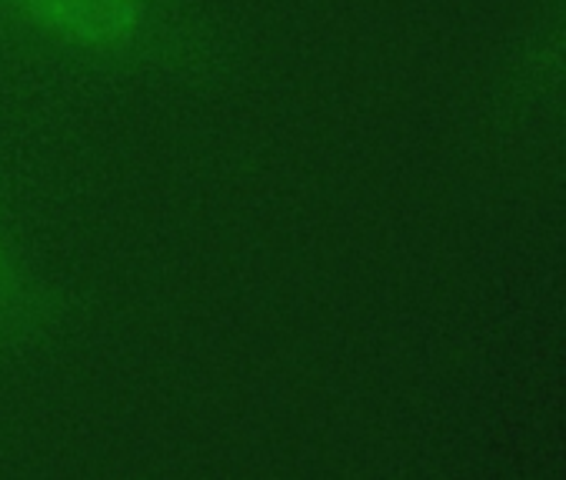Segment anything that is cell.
Returning a JSON list of instances; mask_svg holds the SVG:
<instances>
[{"instance_id":"1","label":"cell","mask_w":566,"mask_h":480,"mask_svg":"<svg viewBox=\"0 0 566 480\" xmlns=\"http://www.w3.org/2000/svg\"><path fill=\"white\" fill-rule=\"evenodd\" d=\"M18 31L38 44L111 67H134L160 54V0H0Z\"/></svg>"},{"instance_id":"2","label":"cell","mask_w":566,"mask_h":480,"mask_svg":"<svg viewBox=\"0 0 566 480\" xmlns=\"http://www.w3.org/2000/svg\"><path fill=\"white\" fill-rule=\"evenodd\" d=\"M18 288H21L18 264H14V254L8 248V240H4V230H0V298L18 301Z\"/></svg>"},{"instance_id":"3","label":"cell","mask_w":566,"mask_h":480,"mask_svg":"<svg viewBox=\"0 0 566 480\" xmlns=\"http://www.w3.org/2000/svg\"><path fill=\"white\" fill-rule=\"evenodd\" d=\"M14 307H18V301H8V298H0V334H4L8 321L14 317Z\"/></svg>"}]
</instances>
